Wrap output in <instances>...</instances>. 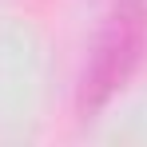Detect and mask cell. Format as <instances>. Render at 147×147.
<instances>
[{"mask_svg": "<svg viewBox=\"0 0 147 147\" xmlns=\"http://www.w3.org/2000/svg\"><path fill=\"white\" fill-rule=\"evenodd\" d=\"M147 52V0H123L119 8L107 16V24L99 32L92 60L80 80V111L96 115L103 111L115 92L127 88V80L143 64Z\"/></svg>", "mask_w": 147, "mask_h": 147, "instance_id": "6da1fadb", "label": "cell"}]
</instances>
